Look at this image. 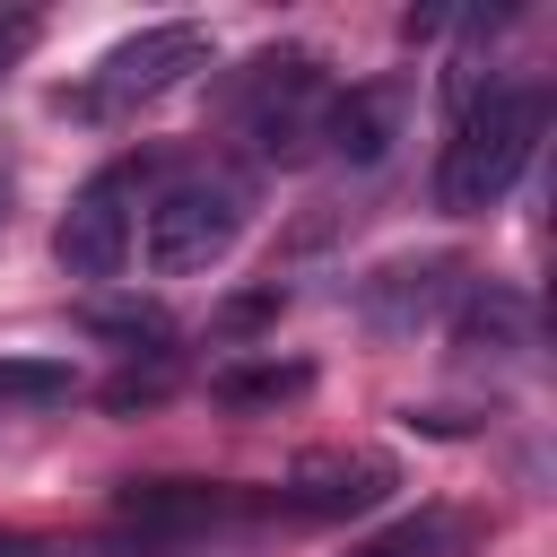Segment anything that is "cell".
Wrapping results in <instances>:
<instances>
[{
  "label": "cell",
  "instance_id": "obj_4",
  "mask_svg": "<svg viewBox=\"0 0 557 557\" xmlns=\"http://www.w3.org/2000/svg\"><path fill=\"white\" fill-rule=\"evenodd\" d=\"M139 191H148V157H113L104 174H87L52 226V252L70 278H113L131 261V235H139Z\"/></svg>",
  "mask_w": 557,
  "mask_h": 557
},
{
  "label": "cell",
  "instance_id": "obj_14",
  "mask_svg": "<svg viewBox=\"0 0 557 557\" xmlns=\"http://www.w3.org/2000/svg\"><path fill=\"white\" fill-rule=\"evenodd\" d=\"M35 35H44V17H35V9H17V17H0V70H9V61H17V52L35 44Z\"/></svg>",
  "mask_w": 557,
  "mask_h": 557
},
{
  "label": "cell",
  "instance_id": "obj_13",
  "mask_svg": "<svg viewBox=\"0 0 557 557\" xmlns=\"http://www.w3.org/2000/svg\"><path fill=\"white\" fill-rule=\"evenodd\" d=\"M305 383H313L305 366H244V374H218V400H287Z\"/></svg>",
  "mask_w": 557,
  "mask_h": 557
},
{
  "label": "cell",
  "instance_id": "obj_9",
  "mask_svg": "<svg viewBox=\"0 0 557 557\" xmlns=\"http://www.w3.org/2000/svg\"><path fill=\"white\" fill-rule=\"evenodd\" d=\"M409 122V87L400 78H374V87H339L331 96V122H322V148L348 157V165H383L392 139Z\"/></svg>",
  "mask_w": 557,
  "mask_h": 557
},
{
  "label": "cell",
  "instance_id": "obj_15",
  "mask_svg": "<svg viewBox=\"0 0 557 557\" xmlns=\"http://www.w3.org/2000/svg\"><path fill=\"white\" fill-rule=\"evenodd\" d=\"M0 557H70V548H52V540H0Z\"/></svg>",
  "mask_w": 557,
  "mask_h": 557
},
{
  "label": "cell",
  "instance_id": "obj_7",
  "mask_svg": "<svg viewBox=\"0 0 557 557\" xmlns=\"http://www.w3.org/2000/svg\"><path fill=\"white\" fill-rule=\"evenodd\" d=\"M453 296H461V270L426 252V261H392V270H374V278L357 287V313H366L383 339H409V331L435 322Z\"/></svg>",
  "mask_w": 557,
  "mask_h": 557
},
{
  "label": "cell",
  "instance_id": "obj_6",
  "mask_svg": "<svg viewBox=\"0 0 557 557\" xmlns=\"http://www.w3.org/2000/svg\"><path fill=\"white\" fill-rule=\"evenodd\" d=\"M392 487H400L392 453H305V461L287 470L278 505H287V513H305V522H348V513L392 505Z\"/></svg>",
  "mask_w": 557,
  "mask_h": 557
},
{
  "label": "cell",
  "instance_id": "obj_1",
  "mask_svg": "<svg viewBox=\"0 0 557 557\" xmlns=\"http://www.w3.org/2000/svg\"><path fill=\"white\" fill-rule=\"evenodd\" d=\"M540 131H548V87L540 78H487L461 113H453V139L435 157V209L453 218H487L522 165L540 157Z\"/></svg>",
  "mask_w": 557,
  "mask_h": 557
},
{
  "label": "cell",
  "instance_id": "obj_5",
  "mask_svg": "<svg viewBox=\"0 0 557 557\" xmlns=\"http://www.w3.org/2000/svg\"><path fill=\"white\" fill-rule=\"evenodd\" d=\"M191 70H209V26H148V35H122V44L87 70V87H78L70 104H78V113H139V104L174 96Z\"/></svg>",
  "mask_w": 557,
  "mask_h": 557
},
{
  "label": "cell",
  "instance_id": "obj_12",
  "mask_svg": "<svg viewBox=\"0 0 557 557\" xmlns=\"http://www.w3.org/2000/svg\"><path fill=\"white\" fill-rule=\"evenodd\" d=\"M0 400H70L61 357H0Z\"/></svg>",
  "mask_w": 557,
  "mask_h": 557
},
{
  "label": "cell",
  "instance_id": "obj_3",
  "mask_svg": "<svg viewBox=\"0 0 557 557\" xmlns=\"http://www.w3.org/2000/svg\"><path fill=\"white\" fill-rule=\"evenodd\" d=\"M139 209H148V270L157 278H191V270H209V261L235 252V235L252 218V191H244V174L200 165V174H174Z\"/></svg>",
  "mask_w": 557,
  "mask_h": 557
},
{
  "label": "cell",
  "instance_id": "obj_10",
  "mask_svg": "<svg viewBox=\"0 0 557 557\" xmlns=\"http://www.w3.org/2000/svg\"><path fill=\"white\" fill-rule=\"evenodd\" d=\"M244 496L226 487H200V479H131L122 487V513L131 522H157V531H183V522H226Z\"/></svg>",
  "mask_w": 557,
  "mask_h": 557
},
{
  "label": "cell",
  "instance_id": "obj_11",
  "mask_svg": "<svg viewBox=\"0 0 557 557\" xmlns=\"http://www.w3.org/2000/svg\"><path fill=\"white\" fill-rule=\"evenodd\" d=\"M461 540H470V522L435 505V513H418V522H392V531H374L357 557H453Z\"/></svg>",
  "mask_w": 557,
  "mask_h": 557
},
{
  "label": "cell",
  "instance_id": "obj_2",
  "mask_svg": "<svg viewBox=\"0 0 557 557\" xmlns=\"http://www.w3.org/2000/svg\"><path fill=\"white\" fill-rule=\"evenodd\" d=\"M331 70L313 61V52H261V61H244V78H235V131H244V148L261 157V165H296V157H313L322 148V122H331Z\"/></svg>",
  "mask_w": 557,
  "mask_h": 557
},
{
  "label": "cell",
  "instance_id": "obj_8",
  "mask_svg": "<svg viewBox=\"0 0 557 557\" xmlns=\"http://www.w3.org/2000/svg\"><path fill=\"white\" fill-rule=\"evenodd\" d=\"M453 348H461V357H522V348H540L531 296L505 287V278H470V287L453 296Z\"/></svg>",
  "mask_w": 557,
  "mask_h": 557
}]
</instances>
